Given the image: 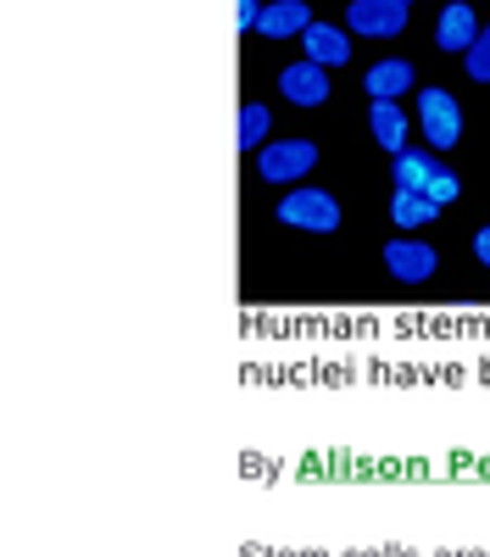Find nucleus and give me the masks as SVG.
I'll list each match as a JSON object with an SVG mask.
<instances>
[{"label": "nucleus", "mask_w": 490, "mask_h": 557, "mask_svg": "<svg viewBox=\"0 0 490 557\" xmlns=\"http://www.w3.org/2000/svg\"><path fill=\"white\" fill-rule=\"evenodd\" d=\"M435 207H452L457 196H463V178L452 173V168H435V178H429V190H424Z\"/></svg>", "instance_id": "dca6fc26"}, {"label": "nucleus", "mask_w": 490, "mask_h": 557, "mask_svg": "<svg viewBox=\"0 0 490 557\" xmlns=\"http://www.w3.org/2000/svg\"><path fill=\"white\" fill-rule=\"evenodd\" d=\"M379 257H385V273L395 278V285H429V278L440 273V251L418 235H390Z\"/></svg>", "instance_id": "20e7f679"}, {"label": "nucleus", "mask_w": 490, "mask_h": 557, "mask_svg": "<svg viewBox=\"0 0 490 557\" xmlns=\"http://www.w3.org/2000/svg\"><path fill=\"white\" fill-rule=\"evenodd\" d=\"M435 151L429 146H407L401 157H390V184L395 190H429V178H435Z\"/></svg>", "instance_id": "ddd939ff"}, {"label": "nucleus", "mask_w": 490, "mask_h": 557, "mask_svg": "<svg viewBox=\"0 0 490 557\" xmlns=\"http://www.w3.org/2000/svg\"><path fill=\"white\" fill-rule=\"evenodd\" d=\"M463 67H468V78H474V84H490V23H485V28H479V39L468 45Z\"/></svg>", "instance_id": "2eb2a0df"}, {"label": "nucleus", "mask_w": 490, "mask_h": 557, "mask_svg": "<svg viewBox=\"0 0 490 557\" xmlns=\"http://www.w3.org/2000/svg\"><path fill=\"white\" fill-rule=\"evenodd\" d=\"M401 7H413V0H401Z\"/></svg>", "instance_id": "4be33fe9"}, {"label": "nucleus", "mask_w": 490, "mask_h": 557, "mask_svg": "<svg viewBox=\"0 0 490 557\" xmlns=\"http://www.w3.org/2000/svg\"><path fill=\"white\" fill-rule=\"evenodd\" d=\"M407 23H413V7H401V0H351L345 7V28L363 39H395Z\"/></svg>", "instance_id": "39448f33"}, {"label": "nucleus", "mask_w": 490, "mask_h": 557, "mask_svg": "<svg viewBox=\"0 0 490 557\" xmlns=\"http://www.w3.org/2000/svg\"><path fill=\"white\" fill-rule=\"evenodd\" d=\"M267 139H274V112H267L262 101H246V107H240V151L256 157Z\"/></svg>", "instance_id": "4468645a"}, {"label": "nucleus", "mask_w": 490, "mask_h": 557, "mask_svg": "<svg viewBox=\"0 0 490 557\" xmlns=\"http://www.w3.org/2000/svg\"><path fill=\"white\" fill-rule=\"evenodd\" d=\"M418 134H424V146L435 157L463 146V107H457L452 89H440V84H424L418 89Z\"/></svg>", "instance_id": "f03ea898"}, {"label": "nucleus", "mask_w": 490, "mask_h": 557, "mask_svg": "<svg viewBox=\"0 0 490 557\" xmlns=\"http://www.w3.org/2000/svg\"><path fill=\"white\" fill-rule=\"evenodd\" d=\"M262 7H267V0H240V12H235V23H240L246 34H256V23H262Z\"/></svg>", "instance_id": "6ab92c4d"}, {"label": "nucleus", "mask_w": 490, "mask_h": 557, "mask_svg": "<svg viewBox=\"0 0 490 557\" xmlns=\"http://www.w3.org/2000/svg\"><path fill=\"white\" fill-rule=\"evenodd\" d=\"M274 218L285 228H301V235H335V228L345 223L340 201L329 190H318V184H296V190H285L274 201Z\"/></svg>", "instance_id": "f257e3e1"}, {"label": "nucleus", "mask_w": 490, "mask_h": 557, "mask_svg": "<svg viewBox=\"0 0 490 557\" xmlns=\"http://www.w3.org/2000/svg\"><path fill=\"white\" fill-rule=\"evenodd\" d=\"M335 557H424L418 546H345Z\"/></svg>", "instance_id": "a211bd4d"}, {"label": "nucleus", "mask_w": 490, "mask_h": 557, "mask_svg": "<svg viewBox=\"0 0 490 557\" xmlns=\"http://www.w3.org/2000/svg\"><path fill=\"white\" fill-rule=\"evenodd\" d=\"M474 262L490 273V223H485V228H474Z\"/></svg>", "instance_id": "aec40b11"}, {"label": "nucleus", "mask_w": 490, "mask_h": 557, "mask_svg": "<svg viewBox=\"0 0 490 557\" xmlns=\"http://www.w3.org/2000/svg\"><path fill=\"white\" fill-rule=\"evenodd\" d=\"M479 12L468 7V0H445L440 7V17H435V45L445 57H468V45L479 39Z\"/></svg>", "instance_id": "0eeeda50"}, {"label": "nucleus", "mask_w": 490, "mask_h": 557, "mask_svg": "<svg viewBox=\"0 0 490 557\" xmlns=\"http://www.w3.org/2000/svg\"><path fill=\"white\" fill-rule=\"evenodd\" d=\"M363 89H368V101H407L413 89H418V73H413L407 57H379L363 73Z\"/></svg>", "instance_id": "6e6552de"}, {"label": "nucleus", "mask_w": 490, "mask_h": 557, "mask_svg": "<svg viewBox=\"0 0 490 557\" xmlns=\"http://www.w3.org/2000/svg\"><path fill=\"white\" fill-rule=\"evenodd\" d=\"M368 128H374V139L390 157L407 151V107H401V101H374L368 107Z\"/></svg>", "instance_id": "f8f14e48"}, {"label": "nucleus", "mask_w": 490, "mask_h": 557, "mask_svg": "<svg viewBox=\"0 0 490 557\" xmlns=\"http://www.w3.org/2000/svg\"><path fill=\"white\" fill-rule=\"evenodd\" d=\"M301 51H306V62H318V67H345L351 62V28H340V23H312L306 34H301Z\"/></svg>", "instance_id": "1a4fd4ad"}, {"label": "nucleus", "mask_w": 490, "mask_h": 557, "mask_svg": "<svg viewBox=\"0 0 490 557\" xmlns=\"http://www.w3.org/2000/svg\"><path fill=\"white\" fill-rule=\"evenodd\" d=\"M240 557H329L324 546H262V541H246Z\"/></svg>", "instance_id": "f3484780"}, {"label": "nucleus", "mask_w": 490, "mask_h": 557, "mask_svg": "<svg viewBox=\"0 0 490 557\" xmlns=\"http://www.w3.org/2000/svg\"><path fill=\"white\" fill-rule=\"evenodd\" d=\"M279 96L290 101V107H301V112H312V107H324L335 89H329V67H318V62H290L285 73H279Z\"/></svg>", "instance_id": "423d86ee"}, {"label": "nucleus", "mask_w": 490, "mask_h": 557, "mask_svg": "<svg viewBox=\"0 0 490 557\" xmlns=\"http://www.w3.org/2000/svg\"><path fill=\"white\" fill-rule=\"evenodd\" d=\"M306 28H312V7H306V0H267L262 23H256V34H267V39H301Z\"/></svg>", "instance_id": "9d476101"}, {"label": "nucleus", "mask_w": 490, "mask_h": 557, "mask_svg": "<svg viewBox=\"0 0 490 557\" xmlns=\"http://www.w3.org/2000/svg\"><path fill=\"white\" fill-rule=\"evenodd\" d=\"M312 168H318V146L312 139H267L256 151V178L274 184V190H296V184H306Z\"/></svg>", "instance_id": "7ed1b4c3"}, {"label": "nucleus", "mask_w": 490, "mask_h": 557, "mask_svg": "<svg viewBox=\"0 0 490 557\" xmlns=\"http://www.w3.org/2000/svg\"><path fill=\"white\" fill-rule=\"evenodd\" d=\"M445 207H435L424 190H390V223L395 235H418V228H429Z\"/></svg>", "instance_id": "9b49d317"}, {"label": "nucleus", "mask_w": 490, "mask_h": 557, "mask_svg": "<svg viewBox=\"0 0 490 557\" xmlns=\"http://www.w3.org/2000/svg\"><path fill=\"white\" fill-rule=\"evenodd\" d=\"M429 557H490V546H435Z\"/></svg>", "instance_id": "412c9836"}]
</instances>
